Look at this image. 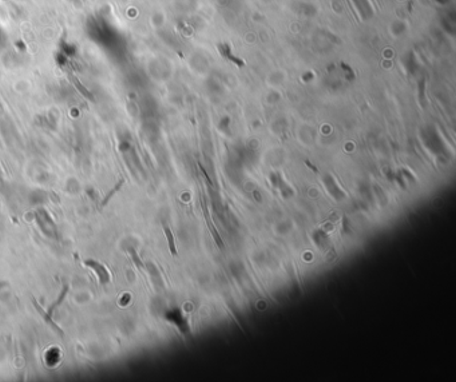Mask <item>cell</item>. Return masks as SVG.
Here are the masks:
<instances>
[{"label":"cell","instance_id":"6da1fadb","mask_svg":"<svg viewBox=\"0 0 456 382\" xmlns=\"http://www.w3.org/2000/svg\"><path fill=\"white\" fill-rule=\"evenodd\" d=\"M83 265L87 266L88 269H91L95 275L99 279V283L101 285H106V283H109L111 281V274H110V271L106 269L105 265H102L101 262H98L96 259H84Z\"/></svg>","mask_w":456,"mask_h":382},{"label":"cell","instance_id":"7a4b0ae2","mask_svg":"<svg viewBox=\"0 0 456 382\" xmlns=\"http://www.w3.org/2000/svg\"><path fill=\"white\" fill-rule=\"evenodd\" d=\"M32 303H34V306L35 308H36V310H38V313L39 314H40V317H42L43 320H44V322H47V324L50 325L51 328L54 329L55 332H58L59 334H60V336H63V334H64V333H63V330L60 328H59L58 325L55 324V321L52 320V316H50V314H48V313H47V310H44V309L42 308V306H40V305H39L38 303V301H36V299H32Z\"/></svg>","mask_w":456,"mask_h":382},{"label":"cell","instance_id":"3957f363","mask_svg":"<svg viewBox=\"0 0 456 382\" xmlns=\"http://www.w3.org/2000/svg\"><path fill=\"white\" fill-rule=\"evenodd\" d=\"M204 212H205L206 224H208V228H209L210 234L213 235V239H214V242H216V245H217L221 250H224V249H225V246H224V242H222V239L220 238V235H218L217 230L214 228L213 222H212V220L209 219V212H208V208H206V206H204Z\"/></svg>","mask_w":456,"mask_h":382},{"label":"cell","instance_id":"277c9868","mask_svg":"<svg viewBox=\"0 0 456 382\" xmlns=\"http://www.w3.org/2000/svg\"><path fill=\"white\" fill-rule=\"evenodd\" d=\"M164 233H165V237H166V241H168L169 251H170V254H172L173 257H177L178 251H177L176 242H174V235H173L172 230H170L169 226H166V224L164 226Z\"/></svg>","mask_w":456,"mask_h":382},{"label":"cell","instance_id":"5b68a950","mask_svg":"<svg viewBox=\"0 0 456 382\" xmlns=\"http://www.w3.org/2000/svg\"><path fill=\"white\" fill-rule=\"evenodd\" d=\"M127 253L130 254V257H131V261L134 262L135 267H137L138 270L145 271V263H143L142 259H141V258L138 257V254H137V251H135L134 247H129V249H127Z\"/></svg>","mask_w":456,"mask_h":382},{"label":"cell","instance_id":"8992f818","mask_svg":"<svg viewBox=\"0 0 456 382\" xmlns=\"http://www.w3.org/2000/svg\"><path fill=\"white\" fill-rule=\"evenodd\" d=\"M67 293H68V286H64V289H63L62 293H60V295H59V298L56 299V301H55V302L52 303V305H51L50 308H48V310H47V313H48L50 316H52V314H54L55 309L62 305L63 299L66 298V295H67Z\"/></svg>","mask_w":456,"mask_h":382},{"label":"cell","instance_id":"52a82bcc","mask_svg":"<svg viewBox=\"0 0 456 382\" xmlns=\"http://www.w3.org/2000/svg\"><path fill=\"white\" fill-rule=\"evenodd\" d=\"M123 183H125V179H121V182L115 185V187H114L113 190L110 191L109 194H107V195L105 196V199H103V202H102V204H101L102 207H105L106 204H107L110 202V199H111V198H113V196L115 195V194H117L118 190H121V187L123 186Z\"/></svg>","mask_w":456,"mask_h":382},{"label":"cell","instance_id":"ba28073f","mask_svg":"<svg viewBox=\"0 0 456 382\" xmlns=\"http://www.w3.org/2000/svg\"><path fill=\"white\" fill-rule=\"evenodd\" d=\"M1 42H3V31L0 29V46H1Z\"/></svg>","mask_w":456,"mask_h":382}]
</instances>
